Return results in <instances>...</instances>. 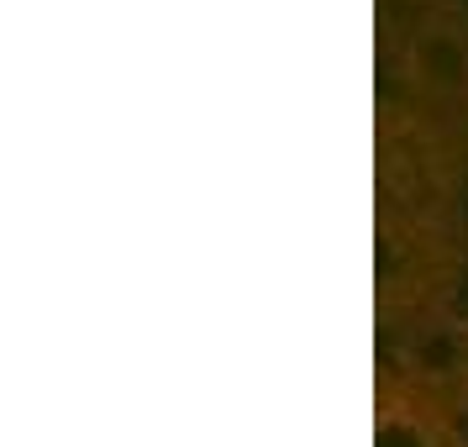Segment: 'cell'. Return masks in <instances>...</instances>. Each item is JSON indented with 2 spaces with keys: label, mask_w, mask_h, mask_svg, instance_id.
<instances>
[{
  "label": "cell",
  "mask_w": 468,
  "mask_h": 447,
  "mask_svg": "<svg viewBox=\"0 0 468 447\" xmlns=\"http://www.w3.org/2000/svg\"><path fill=\"white\" fill-rule=\"evenodd\" d=\"M374 447H468V431L426 379H384Z\"/></svg>",
  "instance_id": "obj_1"
}]
</instances>
